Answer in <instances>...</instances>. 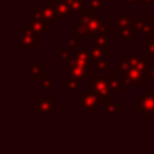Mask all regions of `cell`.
<instances>
[{"label": "cell", "instance_id": "cell-1", "mask_svg": "<svg viewBox=\"0 0 154 154\" xmlns=\"http://www.w3.org/2000/svg\"><path fill=\"white\" fill-rule=\"evenodd\" d=\"M137 111L141 112L143 118L154 115V92H146L141 99L137 100Z\"/></svg>", "mask_w": 154, "mask_h": 154}, {"label": "cell", "instance_id": "cell-2", "mask_svg": "<svg viewBox=\"0 0 154 154\" xmlns=\"http://www.w3.org/2000/svg\"><path fill=\"white\" fill-rule=\"evenodd\" d=\"M37 32L34 31L31 26H26L23 31L19 32V49H37V43H35V37Z\"/></svg>", "mask_w": 154, "mask_h": 154}, {"label": "cell", "instance_id": "cell-3", "mask_svg": "<svg viewBox=\"0 0 154 154\" xmlns=\"http://www.w3.org/2000/svg\"><path fill=\"white\" fill-rule=\"evenodd\" d=\"M92 88H93V92L97 96H101V97H108L109 93L112 92L106 77L99 76L96 73H92Z\"/></svg>", "mask_w": 154, "mask_h": 154}, {"label": "cell", "instance_id": "cell-4", "mask_svg": "<svg viewBox=\"0 0 154 154\" xmlns=\"http://www.w3.org/2000/svg\"><path fill=\"white\" fill-rule=\"evenodd\" d=\"M81 19H82V23H85V26L88 27V30H89L91 35H96L99 32V30H100L101 24H103V22L100 20V18H99L96 14H91V12H82L81 14Z\"/></svg>", "mask_w": 154, "mask_h": 154}, {"label": "cell", "instance_id": "cell-5", "mask_svg": "<svg viewBox=\"0 0 154 154\" xmlns=\"http://www.w3.org/2000/svg\"><path fill=\"white\" fill-rule=\"evenodd\" d=\"M80 106L82 111L85 112H95L99 108V97L96 93H88L82 92L81 99H80Z\"/></svg>", "mask_w": 154, "mask_h": 154}, {"label": "cell", "instance_id": "cell-6", "mask_svg": "<svg viewBox=\"0 0 154 154\" xmlns=\"http://www.w3.org/2000/svg\"><path fill=\"white\" fill-rule=\"evenodd\" d=\"M145 80V75L138 70L137 68H130L126 73H123V82L125 85H135V87H141L142 81Z\"/></svg>", "mask_w": 154, "mask_h": 154}, {"label": "cell", "instance_id": "cell-7", "mask_svg": "<svg viewBox=\"0 0 154 154\" xmlns=\"http://www.w3.org/2000/svg\"><path fill=\"white\" fill-rule=\"evenodd\" d=\"M43 3H45L46 7H50L51 10L56 12V15L58 16V18H62L65 19L68 15H69V11L70 8L68 7V4L65 2H56V0H43Z\"/></svg>", "mask_w": 154, "mask_h": 154}, {"label": "cell", "instance_id": "cell-8", "mask_svg": "<svg viewBox=\"0 0 154 154\" xmlns=\"http://www.w3.org/2000/svg\"><path fill=\"white\" fill-rule=\"evenodd\" d=\"M68 66H69V76L77 80H82L87 77V75H89V72L87 70V68H84L82 65L76 64L72 60H68Z\"/></svg>", "mask_w": 154, "mask_h": 154}, {"label": "cell", "instance_id": "cell-9", "mask_svg": "<svg viewBox=\"0 0 154 154\" xmlns=\"http://www.w3.org/2000/svg\"><path fill=\"white\" fill-rule=\"evenodd\" d=\"M54 106H56V100L54 99H43V100L38 101V112H37V116L38 118H42L49 115L51 111H53Z\"/></svg>", "mask_w": 154, "mask_h": 154}, {"label": "cell", "instance_id": "cell-10", "mask_svg": "<svg viewBox=\"0 0 154 154\" xmlns=\"http://www.w3.org/2000/svg\"><path fill=\"white\" fill-rule=\"evenodd\" d=\"M123 111V106L119 104L115 99L106 97V109H104V115L106 116H114V115L119 114V112Z\"/></svg>", "mask_w": 154, "mask_h": 154}, {"label": "cell", "instance_id": "cell-11", "mask_svg": "<svg viewBox=\"0 0 154 154\" xmlns=\"http://www.w3.org/2000/svg\"><path fill=\"white\" fill-rule=\"evenodd\" d=\"M108 39H109V37L100 34V32H97V34L95 35V45L97 46V48H100L106 56H109V54H111V46H109Z\"/></svg>", "mask_w": 154, "mask_h": 154}, {"label": "cell", "instance_id": "cell-12", "mask_svg": "<svg viewBox=\"0 0 154 154\" xmlns=\"http://www.w3.org/2000/svg\"><path fill=\"white\" fill-rule=\"evenodd\" d=\"M107 80V82L109 84V87H111L112 92H116V93H122L123 92V85H125V82H123V80L120 81L119 79H118L116 75H106L104 76Z\"/></svg>", "mask_w": 154, "mask_h": 154}, {"label": "cell", "instance_id": "cell-13", "mask_svg": "<svg viewBox=\"0 0 154 154\" xmlns=\"http://www.w3.org/2000/svg\"><path fill=\"white\" fill-rule=\"evenodd\" d=\"M24 73H26V75H30V79L37 81L38 76H41L43 73V62L38 61V62H35V64H32L31 66L27 68V69L24 70Z\"/></svg>", "mask_w": 154, "mask_h": 154}, {"label": "cell", "instance_id": "cell-14", "mask_svg": "<svg viewBox=\"0 0 154 154\" xmlns=\"http://www.w3.org/2000/svg\"><path fill=\"white\" fill-rule=\"evenodd\" d=\"M61 85H62V87H64L69 93H75V92H77V91L80 89V80L70 77V79L62 80V81H61Z\"/></svg>", "mask_w": 154, "mask_h": 154}, {"label": "cell", "instance_id": "cell-15", "mask_svg": "<svg viewBox=\"0 0 154 154\" xmlns=\"http://www.w3.org/2000/svg\"><path fill=\"white\" fill-rule=\"evenodd\" d=\"M133 66L137 68L138 70H141L143 75H146L147 69V57L145 56H135L133 57Z\"/></svg>", "mask_w": 154, "mask_h": 154}, {"label": "cell", "instance_id": "cell-16", "mask_svg": "<svg viewBox=\"0 0 154 154\" xmlns=\"http://www.w3.org/2000/svg\"><path fill=\"white\" fill-rule=\"evenodd\" d=\"M68 4V7L70 8V11H76V12H85L87 11V5L82 0H62Z\"/></svg>", "mask_w": 154, "mask_h": 154}, {"label": "cell", "instance_id": "cell-17", "mask_svg": "<svg viewBox=\"0 0 154 154\" xmlns=\"http://www.w3.org/2000/svg\"><path fill=\"white\" fill-rule=\"evenodd\" d=\"M31 27L34 29V31L37 32L38 35H41V34H43V32L49 31L50 24H49L46 20H43V19H39V20H32Z\"/></svg>", "mask_w": 154, "mask_h": 154}, {"label": "cell", "instance_id": "cell-18", "mask_svg": "<svg viewBox=\"0 0 154 154\" xmlns=\"http://www.w3.org/2000/svg\"><path fill=\"white\" fill-rule=\"evenodd\" d=\"M134 30L131 27H120L118 29V38L122 39L123 43H128V41L134 37Z\"/></svg>", "mask_w": 154, "mask_h": 154}, {"label": "cell", "instance_id": "cell-19", "mask_svg": "<svg viewBox=\"0 0 154 154\" xmlns=\"http://www.w3.org/2000/svg\"><path fill=\"white\" fill-rule=\"evenodd\" d=\"M37 85L42 88L43 92L48 93L49 89H50V88L54 85V82H53V80L50 79V76H49V75H43L42 77H41V79L37 80Z\"/></svg>", "mask_w": 154, "mask_h": 154}, {"label": "cell", "instance_id": "cell-20", "mask_svg": "<svg viewBox=\"0 0 154 154\" xmlns=\"http://www.w3.org/2000/svg\"><path fill=\"white\" fill-rule=\"evenodd\" d=\"M130 68H133V57L131 56H127V57H125V58L122 60V61L118 64V66H116V72L118 73H126Z\"/></svg>", "mask_w": 154, "mask_h": 154}, {"label": "cell", "instance_id": "cell-21", "mask_svg": "<svg viewBox=\"0 0 154 154\" xmlns=\"http://www.w3.org/2000/svg\"><path fill=\"white\" fill-rule=\"evenodd\" d=\"M153 23H154L153 19H147V20H145L143 26H142V30H141V32L145 35V37H147V38H153V34H154Z\"/></svg>", "mask_w": 154, "mask_h": 154}, {"label": "cell", "instance_id": "cell-22", "mask_svg": "<svg viewBox=\"0 0 154 154\" xmlns=\"http://www.w3.org/2000/svg\"><path fill=\"white\" fill-rule=\"evenodd\" d=\"M42 10H43V19H45L50 26L51 24H56V16H57L56 12H54L50 7H46V5L42 8Z\"/></svg>", "mask_w": 154, "mask_h": 154}, {"label": "cell", "instance_id": "cell-23", "mask_svg": "<svg viewBox=\"0 0 154 154\" xmlns=\"http://www.w3.org/2000/svg\"><path fill=\"white\" fill-rule=\"evenodd\" d=\"M130 23H131V19L128 18L127 15H125V14H122V12H119L116 15L118 29H120V27H130Z\"/></svg>", "mask_w": 154, "mask_h": 154}, {"label": "cell", "instance_id": "cell-24", "mask_svg": "<svg viewBox=\"0 0 154 154\" xmlns=\"http://www.w3.org/2000/svg\"><path fill=\"white\" fill-rule=\"evenodd\" d=\"M89 56H91V61L92 62H95V61H99V60H101L106 54L103 53V50H101L100 48H97V46H93L92 48V50L89 51Z\"/></svg>", "mask_w": 154, "mask_h": 154}, {"label": "cell", "instance_id": "cell-25", "mask_svg": "<svg viewBox=\"0 0 154 154\" xmlns=\"http://www.w3.org/2000/svg\"><path fill=\"white\" fill-rule=\"evenodd\" d=\"M88 5L96 12H104V0H89Z\"/></svg>", "mask_w": 154, "mask_h": 154}, {"label": "cell", "instance_id": "cell-26", "mask_svg": "<svg viewBox=\"0 0 154 154\" xmlns=\"http://www.w3.org/2000/svg\"><path fill=\"white\" fill-rule=\"evenodd\" d=\"M80 37H81V35L75 30V32H73L72 37H69L66 39V43H68V46H69V49H73V50H75L77 46L80 45Z\"/></svg>", "mask_w": 154, "mask_h": 154}, {"label": "cell", "instance_id": "cell-27", "mask_svg": "<svg viewBox=\"0 0 154 154\" xmlns=\"http://www.w3.org/2000/svg\"><path fill=\"white\" fill-rule=\"evenodd\" d=\"M73 53H75L73 49H69V50H61V49H58V50H56V54L61 57L64 61H68V60L73 56Z\"/></svg>", "mask_w": 154, "mask_h": 154}, {"label": "cell", "instance_id": "cell-28", "mask_svg": "<svg viewBox=\"0 0 154 154\" xmlns=\"http://www.w3.org/2000/svg\"><path fill=\"white\" fill-rule=\"evenodd\" d=\"M31 19L32 20H39L43 19V10L38 7H31ZM45 20V19H43Z\"/></svg>", "mask_w": 154, "mask_h": 154}, {"label": "cell", "instance_id": "cell-29", "mask_svg": "<svg viewBox=\"0 0 154 154\" xmlns=\"http://www.w3.org/2000/svg\"><path fill=\"white\" fill-rule=\"evenodd\" d=\"M143 23H145V20H142V19L133 18V19H131L130 27L134 30V31H141V30H142V26H143Z\"/></svg>", "mask_w": 154, "mask_h": 154}, {"label": "cell", "instance_id": "cell-30", "mask_svg": "<svg viewBox=\"0 0 154 154\" xmlns=\"http://www.w3.org/2000/svg\"><path fill=\"white\" fill-rule=\"evenodd\" d=\"M92 65H93V68H96V69L99 70V72H104V70L108 68V62L106 61L104 58H101V60H99V61H95V62H92Z\"/></svg>", "mask_w": 154, "mask_h": 154}, {"label": "cell", "instance_id": "cell-31", "mask_svg": "<svg viewBox=\"0 0 154 154\" xmlns=\"http://www.w3.org/2000/svg\"><path fill=\"white\" fill-rule=\"evenodd\" d=\"M142 49L143 50H149V53L153 56V60H154V38H149V41L142 45Z\"/></svg>", "mask_w": 154, "mask_h": 154}, {"label": "cell", "instance_id": "cell-32", "mask_svg": "<svg viewBox=\"0 0 154 154\" xmlns=\"http://www.w3.org/2000/svg\"><path fill=\"white\" fill-rule=\"evenodd\" d=\"M75 30H76L77 32H79L80 35H84V37H87V35H91V32H89V30H88V27L85 26V23H82V22L76 27Z\"/></svg>", "mask_w": 154, "mask_h": 154}, {"label": "cell", "instance_id": "cell-33", "mask_svg": "<svg viewBox=\"0 0 154 154\" xmlns=\"http://www.w3.org/2000/svg\"><path fill=\"white\" fill-rule=\"evenodd\" d=\"M99 32H100V34H103V35H107V37H109V34H111V27H109V24H106L103 22V24H101Z\"/></svg>", "mask_w": 154, "mask_h": 154}, {"label": "cell", "instance_id": "cell-34", "mask_svg": "<svg viewBox=\"0 0 154 154\" xmlns=\"http://www.w3.org/2000/svg\"><path fill=\"white\" fill-rule=\"evenodd\" d=\"M145 80H149V81H152V80H154V69H152V70H147L146 75H145Z\"/></svg>", "mask_w": 154, "mask_h": 154}, {"label": "cell", "instance_id": "cell-35", "mask_svg": "<svg viewBox=\"0 0 154 154\" xmlns=\"http://www.w3.org/2000/svg\"><path fill=\"white\" fill-rule=\"evenodd\" d=\"M141 4L143 5V7H149V5L154 4V0H141Z\"/></svg>", "mask_w": 154, "mask_h": 154}, {"label": "cell", "instance_id": "cell-36", "mask_svg": "<svg viewBox=\"0 0 154 154\" xmlns=\"http://www.w3.org/2000/svg\"><path fill=\"white\" fill-rule=\"evenodd\" d=\"M137 2H138V0H123V5H125V7H128V5L135 4Z\"/></svg>", "mask_w": 154, "mask_h": 154}, {"label": "cell", "instance_id": "cell-37", "mask_svg": "<svg viewBox=\"0 0 154 154\" xmlns=\"http://www.w3.org/2000/svg\"><path fill=\"white\" fill-rule=\"evenodd\" d=\"M135 54H137V51L134 50V49H131V50H130V53H128V56H131V57H135Z\"/></svg>", "mask_w": 154, "mask_h": 154}, {"label": "cell", "instance_id": "cell-38", "mask_svg": "<svg viewBox=\"0 0 154 154\" xmlns=\"http://www.w3.org/2000/svg\"><path fill=\"white\" fill-rule=\"evenodd\" d=\"M153 92H154V89H153Z\"/></svg>", "mask_w": 154, "mask_h": 154}, {"label": "cell", "instance_id": "cell-39", "mask_svg": "<svg viewBox=\"0 0 154 154\" xmlns=\"http://www.w3.org/2000/svg\"><path fill=\"white\" fill-rule=\"evenodd\" d=\"M153 116H154V115H153Z\"/></svg>", "mask_w": 154, "mask_h": 154}]
</instances>
